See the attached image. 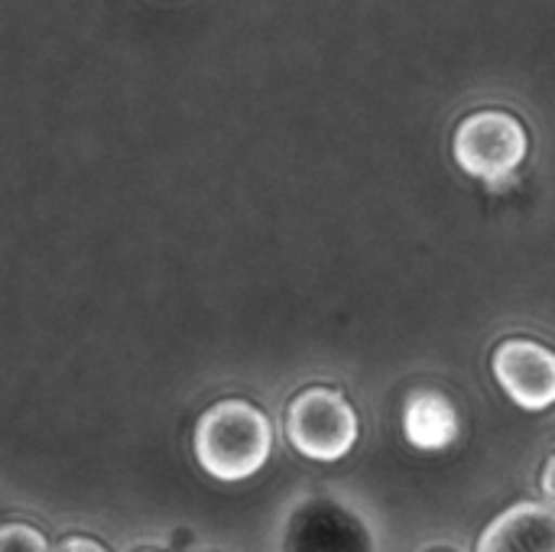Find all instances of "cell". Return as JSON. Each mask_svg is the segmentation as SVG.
<instances>
[{
  "instance_id": "cell-1",
  "label": "cell",
  "mask_w": 555,
  "mask_h": 552,
  "mask_svg": "<svg viewBox=\"0 0 555 552\" xmlns=\"http://www.w3.org/2000/svg\"><path fill=\"white\" fill-rule=\"evenodd\" d=\"M273 452L270 420L244 400H221L195 426V459L218 482L257 475Z\"/></svg>"
},
{
  "instance_id": "cell-2",
  "label": "cell",
  "mask_w": 555,
  "mask_h": 552,
  "mask_svg": "<svg viewBox=\"0 0 555 552\" xmlns=\"http://www.w3.org/2000/svg\"><path fill=\"white\" fill-rule=\"evenodd\" d=\"M455 159L459 166L485 182H501L507 179L530 150V137L527 127L507 114V111H475L468 114L459 127H455V140H452Z\"/></svg>"
},
{
  "instance_id": "cell-3",
  "label": "cell",
  "mask_w": 555,
  "mask_h": 552,
  "mask_svg": "<svg viewBox=\"0 0 555 552\" xmlns=\"http://www.w3.org/2000/svg\"><path fill=\"white\" fill-rule=\"evenodd\" d=\"M286 436L306 459L338 462L358 442V413L341 394L312 387L289 403Z\"/></svg>"
},
{
  "instance_id": "cell-4",
  "label": "cell",
  "mask_w": 555,
  "mask_h": 552,
  "mask_svg": "<svg viewBox=\"0 0 555 552\" xmlns=\"http://www.w3.org/2000/svg\"><path fill=\"white\" fill-rule=\"evenodd\" d=\"M494 377L504 387V394L530 413H543L555 407V351L540 342H504L494 351Z\"/></svg>"
},
{
  "instance_id": "cell-5",
  "label": "cell",
  "mask_w": 555,
  "mask_h": 552,
  "mask_svg": "<svg viewBox=\"0 0 555 552\" xmlns=\"http://www.w3.org/2000/svg\"><path fill=\"white\" fill-rule=\"evenodd\" d=\"M478 552H555V508L550 504H514L494 517Z\"/></svg>"
},
{
  "instance_id": "cell-6",
  "label": "cell",
  "mask_w": 555,
  "mask_h": 552,
  "mask_svg": "<svg viewBox=\"0 0 555 552\" xmlns=\"http://www.w3.org/2000/svg\"><path fill=\"white\" fill-rule=\"evenodd\" d=\"M403 433L416 449H446L459 433L455 407L436 390H420L403 407Z\"/></svg>"
},
{
  "instance_id": "cell-7",
  "label": "cell",
  "mask_w": 555,
  "mask_h": 552,
  "mask_svg": "<svg viewBox=\"0 0 555 552\" xmlns=\"http://www.w3.org/2000/svg\"><path fill=\"white\" fill-rule=\"evenodd\" d=\"M0 552H52L42 530L29 524H7L0 527Z\"/></svg>"
},
{
  "instance_id": "cell-8",
  "label": "cell",
  "mask_w": 555,
  "mask_h": 552,
  "mask_svg": "<svg viewBox=\"0 0 555 552\" xmlns=\"http://www.w3.org/2000/svg\"><path fill=\"white\" fill-rule=\"evenodd\" d=\"M52 552H107L98 540H88V537H68V540H62L59 547Z\"/></svg>"
},
{
  "instance_id": "cell-9",
  "label": "cell",
  "mask_w": 555,
  "mask_h": 552,
  "mask_svg": "<svg viewBox=\"0 0 555 552\" xmlns=\"http://www.w3.org/2000/svg\"><path fill=\"white\" fill-rule=\"evenodd\" d=\"M543 495L550 498V508H555V455L543 468Z\"/></svg>"
},
{
  "instance_id": "cell-10",
  "label": "cell",
  "mask_w": 555,
  "mask_h": 552,
  "mask_svg": "<svg viewBox=\"0 0 555 552\" xmlns=\"http://www.w3.org/2000/svg\"><path fill=\"white\" fill-rule=\"evenodd\" d=\"M140 552H156V550H140Z\"/></svg>"
}]
</instances>
